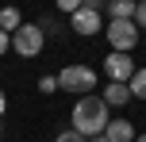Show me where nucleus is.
Instances as JSON below:
<instances>
[{"label": "nucleus", "instance_id": "obj_11", "mask_svg": "<svg viewBox=\"0 0 146 142\" xmlns=\"http://www.w3.org/2000/svg\"><path fill=\"white\" fill-rule=\"evenodd\" d=\"M127 89H131V100H146V69H135Z\"/></svg>", "mask_w": 146, "mask_h": 142}, {"label": "nucleus", "instance_id": "obj_14", "mask_svg": "<svg viewBox=\"0 0 146 142\" xmlns=\"http://www.w3.org/2000/svg\"><path fill=\"white\" fill-rule=\"evenodd\" d=\"M58 89V77H42V81H38V92H54Z\"/></svg>", "mask_w": 146, "mask_h": 142}, {"label": "nucleus", "instance_id": "obj_8", "mask_svg": "<svg viewBox=\"0 0 146 142\" xmlns=\"http://www.w3.org/2000/svg\"><path fill=\"white\" fill-rule=\"evenodd\" d=\"M104 104H108V108H127V104H131V89H127V85H115V81H111L108 85V89H104Z\"/></svg>", "mask_w": 146, "mask_h": 142}, {"label": "nucleus", "instance_id": "obj_5", "mask_svg": "<svg viewBox=\"0 0 146 142\" xmlns=\"http://www.w3.org/2000/svg\"><path fill=\"white\" fill-rule=\"evenodd\" d=\"M69 31H73V35H100V31H104L100 4H81L77 12L69 15Z\"/></svg>", "mask_w": 146, "mask_h": 142}, {"label": "nucleus", "instance_id": "obj_9", "mask_svg": "<svg viewBox=\"0 0 146 142\" xmlns=\"http://www.w3.org/2000/svg\"><path fill=\"white\" fill-rule=\"evenodd\" d=\"M135 8H139V0H111L108 15L111 19H135Z\"/></svg>", "mask_w": 146, "mask_h": 142}, {"label": "nucleus", "instance_id": "obj_18", "mask_svg": "<svg viewBox=\"0 0 146 142\" xmlns=\"http://www.w3.org/2000/svg\"><path fill=\"white\" fill-rule=\"evenodd\" d=\"M92 142H108V138H104V135H96V138H92Z\"/></svg>", "mask_w": 146, "mask_h": 142}, {"label": "nucleus", "instance_id": "obj_2", "mask_svg": "<svg viewBox=\"0 0 146 142\" xmlns=\"http://www.w3.org/2000/svg\"><path fill=\"white\" fill-rule=\"evenodd\" d=\"M58 89L66 92H81V96H92L96 92V69L81 65V61H73V65H66L58 73Z\"/></svg>", "mask_w": 146, "mask_h": 142}, {"label": "nucleus", "instance_id": "obj_16", "mask_svg": "<svg viewBox=\"0 0 146 142\" xmlns=\"http://www.w3.org/2000/svg\"><path fill=\"white\" fill-rule=\"evenodd\" d=\"M58 8H62V12H66V15H73V12H77V8H81V4H77V0H62V4H58Z\"/></svg>", "mask_w": 146, "mask_h": 142}, {"label": "nucleus", "instance_id": "obj_13", "mask_svg": "<svg viewBox=\"0 0 146 142\" xmlns=\"http://www.w3.org/2000/svg\"><path fill=\"white\" fill-rule=\"evenodd\" d=\"M54 142H88V138H81V135H77V131H73V127H69V131H62V135H58V138H54Z\"/></svg>", "mask_w": 146, "mask_h": 142}, {"label": "nucleus", "instance_id": "obj_20", "mask_svg": "<svg viewBox=\"0 0 146 142\" xmlns=\"http://www.w3.org/2000/svg\"><path fill=\"white\" fill-rule=\"evenodd\" d=\"M0 131H4V127H0Z\"/></svg>", "mask_w": 146, "mask_h": 142}, {"label": "nucleus", "instance_id": "obj_17", "mask_svg": "<svg viewBox=\"0 0 146 142\" xmlns=\"http://www.w3.org/2000/svg\"><path fill=\"white\" fill-rule=\"evenodd\" d=\"M4 112H8V100H4V92H0V119H4Z\"/></svg>", "mask_w": 146, "mask_h": 142}, {"label": "nucleus", "instance_id": "obj_1", "mask_svg": "<svg viewBox=\"0 0 146 142\" xmlns=\"http://www.w3.org/2000/svg\"><path fill=\"white\" fill-rule=\"evenodd\" d=\"M73 131L81 138H96L108 131V104L100 96H81L73 104Z\"/></svg>", "mask_w": 146, "mask_h": 142}, {"label": "nucleus", "instance_id": "obj_6", "mask_svg": "<svg viewBox=\"0 0 146 142\" xmlns=\"http://www.w3.org/2000/svg\"><path fill=\"white\" fill-rule=\"evenodd\" d=\"M135 69L139 65L131 61V54H108V58H104V73H108L115 85H131Z\"/></svg>", "mask_w": 146, "mask_h": 142}, {"label": "nucleus", "instance_id": "obj_7", "mask_svg": "<svg viewBox=\"0 0 146 142\" xmlns=\"http://www.w3.org/2000/svg\"><path fill=\"white\" fill-rule=\"evenodd\" d=\"M104 138H108V142H135V138H139V131H135L131 119H108Z\"/></svg>", "mask_w": 146, "mask_h": 142}, {"label": "nucleus", "instance_id": "obj_10", "mask_svg": "<svg viewBox=\"0 0 146 142\" xmlns=\"http://www.w3.org/2000/svg\"><path fill=\"white\" fill-rule=\"evenodd\" d=\"M19 27H23V15L15 12V8H0V31H4V35H15Z\"/></svg>", "mask_w": 146, "mask_h": 142}, {"label": "nucleus", "instance_id": "obj_4", "mask_svg": "<svg viewBox=\"0 0 146 142\" xmlns=\"http://www.w3.org/2000/svg\"><path fill=\"white\" fill-rule=\"evenodd\" d=\"M42 46H46V31L38 27V23H23V27L12 35V50L19 54V58H38Z\"/></svg>", "mask_w": 146, "mask_h": 142}, {"label": "nucleus", "instance_id": "obj_12", "mask_svg": "<svg viewBox=\"0 0 146 142\" xmlns=\"http://www.w3.org/2000/svg\"><path fill=\"white\" fill-rule=\"evenodd\" d=\"M135 27L146 31V0H139V8H135Z\"/></svg>", "mask_w": 146, "mask_h": 142}, {"label": "nucleus", "instance_id": "obj_3", "mask_svg": "<svg viewBox=\"0 0 146 142\" xmlns=\"http://www.w3.org/2000/svg\"><path fill=\"white\" fill-rule=\"evenodd\" d=\"M104 35H108V42H111V54H131L135 46H139L142 31L135 27V19H111L108 27H104Z\"/></svg>", "mask_w": 146, "mask_h": 142}, {"label": "nucleus", "instance_id": "obj_15", "mask_svg": "<svg viewBox=\"0 0 146 142\" xmlns=\"http://www.w3.org/2000/svg\"><path fill=\"white\" fill-rule=\"evenodd\" d=\"M8 50H12V35H4V31H0V58H4Z\"/></svg>", "mask_w": 146, "mask_h": 142}, {"label": "nucleus", "instance_id": "obj_19", "mask_svg": "<svg viewBox=\"0 0 146 142\" xmlns=\"http://www.w3.org/2000/svg\"><path fill=\"white\" fill-rule=\"evenodd\" d=\"M135 142H146V131H142V135H139V138H135Z\"/></svg>", "mask_w": 146, "mask_h": 142}]
</instances>
